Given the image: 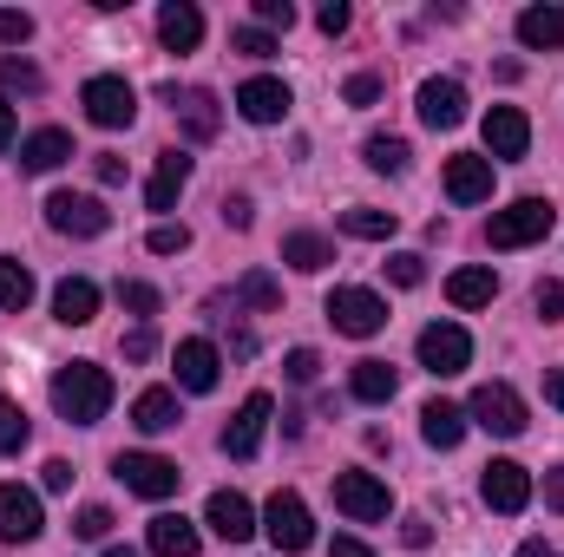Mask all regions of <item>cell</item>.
I'll list each match as a JSON object with an SVG mask.
<instances>
[{
    "label": "cell",
    "mask_w": 564,
    "mask_h": 557,
    "mask_svg": "<svg viewBox=\"0 0 564 557\" xmlns=\"http://www.w3.org/2000/svg\"><path fill=\"white\" fill-rule=\"evenodd\" d=\"M282 263L302 270V276H315V270L335 263V250H328V237H315V230H289V237H282Z\"/></svg>",
    "instance_id": "28"
},
{
    "label": "cell",
    "mask_w": 564,
    "mask_h": 557,
    "mask_svg": "<svg viewBox=\"0 0 564 557\" xmlns=\"http://www.w3.org/2000/svg\"><path fill=\"white\" fill-rule=\"evenodd\" d=\"M40 532H46L40 499H33L26 485H0V538H7V545H33Z\"/></svg>",
    "instance_id": "14"
},
{
    "label": "cell",
    "mask_w": 564,
    "mask_h": 557,
    "mask_svg": "<svg viewBox=\"0 0 564 557\" xmlns=\"http://www.w3.org/2000/svg\"><path fill=\"white\" fill-rule=\"evenodd\" d=\"M230 302H243V308H282V282L270 270H250V276H237Z\"/></svg>",
    "instance_id": "33"
},
{
    "label": "cell",
    "mask_w": 564,
    "mask_h": 557,
    "mask_svg": "<svg viewBox=\"0 0 564 557\" xmlns=\"http://www.w3.org/2000/svg\"><path fill=\"white\" fill-rule=\"evenodd\" d=\"M144 545H151V557H197V525L191 518H177V512H158L151 525H144Z\"/></svg>",
    "instance_id": "23"
},
{
    "label": "cell",
    "mask_w": 564,
    "mask_h": 557,
    "mask_svg": "<svg viewBox=\"0 0 564 557\" xmlns=\"http://www.w3.org/2000/svg\"><path fill=\"white\" fill-rule=\"evenodd\" d=\"M257 20H263V33H270V26L289 33V26H295V7H289V0H257Z\"/></svg>",
    "instance_id": "48"
},
{
    "label": "cell",
    "mask_w": 564,
    "mask_h": 557,
    "mask_svg": "<svg viewBox=\"0 0 564 557\" xmlns=\"http://www.w3.org/2000/svg\"><path fill=\"white\" fill-rule=\"evenodd\" d=\"M388 505H394V499H388V485H381L375 472H341V479H335V512H348L355 525H381Z\"/></svg>",
    "instance_id": "10"
},
{
    "label": "cell",
    "mask_w": 564,
    "mask_h": 557,
    "mask_svg": "<svg viewBox=\"0 0 564 557\" xmlns=\"http://www.w3.org/2000/svg\"><path fill=\"white\" fill-rule=\"evenodd\" d=\"M73 157V139L59 132V125H46V132H33V139H20V171H33V177H46V171H59Z\"/></svg>",
    "instance_id": "25"
},
{
    "label": "cell",
    "mask_w": 564,
    "mask_h": 557,
    "mask_svg": "<svg viewBox=\"0 0 564 557\" xmlns=\"http://www.w3.org/2000/svg\"><path fill=\"white\" fill-rule=\"evenodd\" d=\"M519 40H525L532 53L564 46V7H525V13H519Z\"/></svg>",
    "instance_id": "29"
},
{
    "label": "cell",
    "mask_w": 564,
    "mask_h": 557,
    "mask_svg": "<svg viewBox=\"0 0 564 557\" xmlns=\"http://www.w3.org/2000/svg\"><path fill=\"white\" fill-rule=\"evenodd\" d=\"M230 46H237V53H250V59H270V53H276V40H270L263 26H237V33H230Z\"/></svg>",
    "instance_id": "41"
},
{
    "label": "cell",
    "mask_w": 564,
    "mask_h": 557,
    "mask_svg": "<svg viewBox=\"0 0 564 557\" xmlns=\"http://www.w3.org/2000/svg\"><path fill=\"white\" fill-rule=\"evenodd\" d=\"M545 401L564 414V368H552V374H545Z\"/></svg>",
    "instance_id": "56"
},
{
    "label": "cell",
    "mask_w": 564,
    "mask_h": 557,
    "mask_svg": "<svg viewBox=\"0 0 564 557\" xmlns=\"http://www.w3.org/2000/svg\"><path fill=\"white\" fill-rule=\"evenodd\" d=\"M0 86H7V92H40L46 79H40V66H26V59H0Z\"/></svg>",
    "instance_id": "38"
},
{
    "label": "cell",
    "mask_w": 564,
    "mask_h": 557,
    "mask_svg": "<svg viewBox=\"0 0 564 557\" xmlns=\"http://www.w3.org/2000/svg\"><path fill=\"white\" fill-rule=\"evenodd\" d=\"M177 387L184 394H210L217 387V374H224V361H217V348L210 341H177Z\"/></svg>",
    "instance_id": "19"
},
{
    "label": "cell",
    "mask_w": 564,
    "mask_h": 557,
    "mask_svg": "<svg viewBox=\"0 0 564 557\" xmlns=\"http://www.w3.org/2000/svg\"><path fill=\"white\" fill-rule=\"evenodd\" d=\"M545 505H552V512H564V466H552V472H545Z\"/></svg>",
    "instance_id": "53"
},
{
    "label": "cell",
    "mask_w": 564,
    "mask_h": 557,
    "mask_svg": "<svg viewBox=\"0 0 564 557\" xmlns=\"http://www.w3.org/2000/svg\"><path fill=\"white\" fill-rule=\"evenodd\" d=\"M394 387H401V374H394L388 361H355V374H348V394L368 401V407H388Z\"/></svg>",
    "instance_id": "27"
},
{
    "label": "cell",
    "mask_w": 564,
    "mask_h": 557,
    "mask_svg": "<svg viewBox=\"0 0 564 557\" xmlns=\"http://www.w3.org/2000/svg\"><path fill=\"white\" fill-rule=\"evenodd\" d=\"M144 250H151V256H177V250H191V230H184V223H151Z\"/></svg>",
    "instance_id": "37"
},
{
    "label": "cell",
    "mask_w": 564,
    "mask_h": 557,
    "mask_svg": "<svg viewBox=\"0 0 564 557\" xmlns=\"http://www.w3.org/2000/svg\"><path fill=\"white\" fill-rule=\"evenodd\" d=\"M525 401H519V387H506V381H486V387H473V401H466V426H479V433H492V439H519L525 433Z\"/></svg>",
    "instance_id": "3"
},
{
    "label": "cell",
    "mask_w": 564,
    "mask_h": 557,
    "mask_svg": "<svg viewBox=\"0 0 564 557\" xmlns=\"http://www.w3.org/2000/svg\"><path fill=\"white\" fill-rule=\"evenodd\" d=\"M0 40H7V46H26V40H33V13L0 7Z\"/></svg>",
    "instance_id": "45"
},
{
    "label": "cell",
    "mask_w": 564,
    "mask_h": 557,
    "mask_svg": "<svg viewBox=\"0 0 564 557\" xmlns=\"http://www.w3.org/2000/svg\"><path fill=\"white\" fill-rule=\"evenodd\" d=\"M401 538H408L414 551H426V545H433V532H426V518H408V525H401Z\"/></svg>",
    "instance_id": "54"
},
{
    "label": "cell",
    "mask_w": 564,
    "mask_h": 557,
    "mask_svg": "<svg viewBox=\"0 0 564 557\" xmlns=\"http://www.w3.org/2000/svg\"><path fill=\"white\" fill-rule=\"evenodd\" d=\"M158 40H164L171 53H197V40H204V13H197L191 0H164V7H158Z\"/></svg>",
    "instance_id": "21"
},
{
    "label": "cell",
    "mask_w": 564,
    "mask_h": 557,
    "mask_svg": "<svg viewBox=\"0 0 564 557\" xmlns=\"http://www.w3.org/2000/svg\"><path fill=\"white\" fill-rule=\"evenodd\" d=\"M224 223L230 230H250V197H224Z\"/></svg>",
    "instance_id": "51"
},
{
    "label": "cell",
    "mask_w": 564,
    "mask_h": 557,
    "mask_svg": "<svg viewBox=\"0 0 564 557\" xmlns=\"http://www.w3.org/2000/svg\"><path fill=\"white\" fill-rule=\"evenodd\" d=\"M164 99H171V112H177V125H184V139H191V144H210V139H217V125H224L217 92H204V86H191V92L164 86Z\"/></svg>",
    "instance_id": "13"
},
{
    "label": "cell",
    "mask_w": 564,
    "mask_h": 557,
    "mask_svg": "<svg viewBox=\"0 0 564 557\" xmlns=\"http://www.w3.org/2000/svg\"><path fill=\"white\" fill-rule=\"evenodd\" d=\"M26 439H33V426H26V407L0 394V452H20Z\"/></svg>",
    "instance_id": "36"
},
{
    "label": "cell",
    "mask_w": 564,
    "mask_h": 557,
    "mask_svg": "<svg viewBox=\"0 0 564 557\" xmlns=\"http://www.w3.org/2000/svg\"><path fill=\"white\" fill-rule=\"evenodd\" d=\"M446 197L453 204H486L492 197V157H473V151L446 157Z\"/></svg>",
    "instance_id": "18"
},
{
    "label": "cell",
    "mask_w": 564,
    "mask_h": 557,
    "mask_svg": "<svg viewBox=\"0 0 564 557\" xmlns=\"http://www.w3.org/2000/svg\"><path fill=\"white\" fill-rule=\"evenodd\" d=\"M191 171H197V157H184V151H164V157H158V171H151V184H144V204H151V210H171V204L184 197Z\"/></svg>",
    "instance_id": "22"
},
{
    "label": "cell",
    "mask_w": 564,
    "mask_h": 557,
    "mask_svg": "<svg viewBox=\"0 0 564 557\" xmlns=\"http://www.w3.org/2000/svg\"><path fill=\"white\" fill-rule=\"evenodd\" d=\"M388 276L401 282V288H421V282H426V263L414 256V250H401V256H388Z\"/></svg>",
    "instance_id": "44"
},
{
    "label": "cell",
    "mask_w": 564,
    "mask_h": 557,
    "mask_svg": "<svg viewBox=\"0 0 564 557\" xmlns=\"http://www.w3.org/2000/svg\"><path fill=\"white\" fill-rule=\"evenodd\" d=\"M328 321H335V335L368 341V335L388 328V302H381L375 288H335V295H328Z\"/></svg>",
    "instance_id": "6"
},
{
    "label": "cell",
    "mask_w": 564,
    "mask_h": 557,
    "mask_svg": "<svg viewBox=\"0 0 564 557\" xmlns=\"http://www.w3.org/2000/svg\"><path fill=\"white\" fill-rule=\"evenodd\" d=\"M93 177H99V184H126V157H119V151H99V157H93Z\"/></svg>",
    "instance_id": "50"
},
{
    "label": "cell",
    "mask_w": 564,
    "mask_h": 557,
    "mask_svg": "<svg viewBox=\"0 0 564 557\" xmlns=\"http://www.w3.org/2000/svg\"><path fill=\"white\" fill-rule=\"evenodd\" d=\"M361 157H368V171H408V139H388V132H375V139L361 144Z\"/></svg>",
    "instance_id": "35"
},
{
    "label": "cell",
    "mask_w": 564,
    "mask_h": 557,
    "mask_svg": "<svg viewBox=\"0 0 564 557\" xmlns=\"http://www.w3.org/2000/svg\"><path fill=\"white\" fill-rule=\"evenodd\" d=\"M466 361H473V335H466L459 321H433V328H421V368L433 374V381L466 374Z\"/></svg>",
    "instance_id": "8"
},
{
    "label": "cell",
    "mask_w": 564,
    "mask_h": 557,
    "mask_svg": "<svg viewBox=\"0 0 564 557\" xmlns=\"http://www.w3.org/2000/svg\"><path fill=\"white\" fill-rule=\"evenodd\" d=\"M348 20H355V13H348V0H328V7L315 13V26H322L328 40H335V33H348Z\"/></svg>",
    "instance_id": "49"
},
{
    "label": "cell",
    "mask_w": 564,
    "mask_h": 557,
    "mask_svg": "<svg viewBox=\"0 0 564 557\" xmlns=\"http://www.w3.org/2000/svg\"><path fill=\"white\" fill-rule=\"evenodd\" d=\"M112 472H119V479H126V492H139V499H171V492L184 485L177 459H164V452H119V459H112Z\"/></svg>",
    "instance_id": "7"
},
{
    "label": "cell",
    "mask_w": 564,
    "mask_h": 557,
    "mask_svg": "<svg viewBox=\"0 0 564 557\" xmlns=\"http://www.w3.org/2000/svg\"><path fill=\"white\" fill-rule=\"evenodd\" d=\"M204 525H210L224 545H250V532H257V512H250V499H243V492H210V505H204Z\"/></svg>",
    "instance_id": "15"
},
{
    "label": "cell",
    "mask_w": 564,
    "mask_h": 557,
    "mask_svg": "<svg viewBox=\"0 0 564 557\" xmlns=\"http://www.w3.org/2000/svg\"><path fill=\"white\" fill-rule=\"evenodd\" d=\"M289 106H295V99H289L282 79H243V86H237V112H243L250 125H282Z\"/></svg>",
    "instance_id": "16"
},
{
    "label": "cell",
    "mask_w": 564,
    "mask_h": 557,
    "mask_svg": "<svg viewBox=\"0 0 564 557\" xmlns=\"http://www.w3.org/2000/svg\"><path fill=\"white\" fill-rule=\"evenodd\" d=\"M112 374L99 368V361H66V368H53V407L59 419H73V426H99V419L112 414Z\"/></svg>",
    "instance_id": "1"
},
{
    "label": "cell",
    "mask_w": 564,
    "mask_h": 557,
    "mask_svg": "<svg viewBox=\"0 0 564 557\" xmlns=\"http://www.w3.org/2000/svg\"><path fill=\"white\" fill-rule=\"evenodd\" d=\"M421 433L433 452H453L459 439H466V407H453V401H426L421 407Z\"/></svg>",
    "instance_id": "26"
},
{
    "label": "cell",
    "mask_w": 564,
    "mask_h": 557,
    "mask_svg": "<svg viewBox=\"0 0 564 557\" xmlns=\"http://www.w3.org/2000/svg\"><path fill=\"white\" fill-rule=\"evenodd\" d=\"M532 308H539L545 321H558V315H564V282H558V276H545L539 288H532Z\"/></svg>",
    "instance_id": "43"
},
{
    "label": "cell",
    "mask_w": 564,
    "mask_h": 557,
    "mask_svg": "<svg viewBox=\"0 0 564 557\" xmlns=\"http://www.w3.org/2000/svg\"><path fill=\"white\" fill-rule=\"evenodd\" d=\"M151 354H158V328H151V321H139V328L126 335V361H151Z\"/></svg>",
    "instance_id": "47"
},
{
    "label": "cell",
    "mask_w": 564,
    "mask_h": 557,
    "mask_svg": "<svg viewBox=\"0 0 564 557\" xmlns=\"http://www.w3.org/2000/svg\"><path fill=\"white\" fill-rule=\"evenodd\" d=\"M79 106H86V119H93V125H106V132H126V125L139 119V92H132L119 73H99V79H86Z\"/></svg>",
    "instance_id": "4"
},
{
    "label": "cell",
    "mask_w": 564,
    "mask_h": 557,
    "mask_svg": "<svg viewBox=\"0 0 564 557\" xmlns=\"http://www.w3.org/2000/svg\"><path fill=\"white\" fill-rule=\"evenodd\" d=\"M394 210H368V204H355V210H341V237H355V243H388L394 237Z\"/></svg>",
    "instance_id": "32"
},
{
    "label": "cell",
    "mask_w": 564,
    "mask_h": 557,
    "mask_svg": "<svg viewBox=\"0 0 564 557\" xmlns=\"http://www.w3.org/2000/svg\"><path fill=\"white\" fill-rule=\"evenodd\" d=\"M33 302V270L20 256H0V308H26Z\"/></svg>",
    "instance_id": "34"
},
{
    "label": "cell",
    "mask_w": 564,
    "mask_h": 557,
    "mask_svg": "<svg viewBox=\"0 0 564 557\" xmlns=\"http://www.w3.org/2000/svg\"><path fill=\"white\" fill-rule=\"evenodd\" d=\"M270 414H276V401H270V394H250V401L237 407V419L224 426L217 446H224L230 459H257V446H263V433H270Z\"/></svg>",
    "instance_id": "12"
},
{
    "label": "cell",
    "mask_w": 564,
    "mask_h": 557,
    "mask_svg": "<svg viewBox=\"0 0 564 557\" xmlns=\"http://www.w3.org/2000/svg\"><path fill=\"white\" fill-rule=\"evenodd\" d=\"M46 223L59 230V237H106L112 230V210L99 204V197H86V190H53L46 197Z\"/></svg>",
    "instance_id": "5"
},
{
    "label": "cell",
    "mask_w": 564,
    "mask_h": 557,
    "mask_svg": "<svg viewBox=\"0 0 564 557\" xmlns=\"http://www.w3.org/2000/svg\"><path fill=\"white\" fill-rule=\"evenodd\" d=\"M492 295H499V276L492 270H453L446 276V302L453 308H486Z\"/></svg>",
    "instance_id": "31"
},
{
    "label": "cell",
    "mask_w": 564,
    "mask_h": 557,
    "mask_svg": "<svg viewBox=\"0 0 564 557\" xmlns=\"http://www.w3.org/2000/svg\"><path fill=\"white\" fill-rule=\"evenodd\" d=\"M263 532H270V545L289 551V557L315 545V518H308V505H302L295 492H276V499L263 505Z\"/></svg>",
    "instance_id": "9"
},
{
    "label": "cell",
    "mask_w": 564,
    "mask_h": 557,
    "mask_svg": "<svg viewBox=\"0 0 564 557\" xmlns=\"http://www.w3.org/2000/svg\"><path fill=\"white\" fill-rule=\"evenodd\" d=\"M519 557H558V551H552L545 538H525V545H519Z\"/></svg>",
    "instance_id": "58"
},
{
    "label": "cell",
    "mask_w": 564,
    "mask_h": 557,
    "mask_svg": "<svg viewBox=\"0 0 564 557\" xmlns=\"http://www.w3.org/2000/svg\"><path fill=\"white\" fill-rule=\"evenodd\" d=\"M46 492H73V466L66 459H46Z\"/></svg>",
    "instance_id": "52"
},
{
    "label": "cell",
    "mask_w": 564,
    "mask_h": 557,
    "mask_svg": "<svg viewBox=\"0 0 564 557\" xmlns=\"http://www.w3.org/2000/svg\"><path fill=\"white\" fill-rule=\"evenodd\" d=\"M328 557H375V551H368L361 538H335V545H328Z\"/></svg>",
    "instance_id": "55"
},
{
    "label": "cell",
    "mask_w": 564,
    "mask_h": 557,
    "mask_svg": "<svg viewBox=\"0 0 564 557\" xmlns=\"http://www.w3.org/2000/svg\"><path fill=\"white\" fill-rule=\"evenodd\" d=\"M177 394H171V387H144L139 401H132V426H139V433H171V426H177Z\"/></svg>",
    "instance_id": "30"
},
{
    "label": "cell",
    "mask_w": 564,
    "mask_h": 557,
    "mask_svg": "<svg viewBox=\"0 0 564 557\" xmlns=\"http://www.w3.org/2000/svg\"><path fill=\"white\" fill-rule=\"evenodd\" d=\"M479 132H486V151H492V157H525V151H532V125H525L519 106H492V112L479 119Z\"/></svg>",
    "instance_id": "17"
},
{
    "label": "cell",
    "mask_w": 564,
    "mask_h": 557,
    "mask_svg": "<svg viewBox=\"0 0 564 557\" xmlns=\"http://www.w3.org/2000/svg\"><path fill=\"white\" fill-rule=\"evenodd\" d=\"M479 499H486L492 512H506V518H512V512H525V505H532V472H525L519 459H492V466H486V479H479Z\"/></svg>",
    "instance_id": "11"
},
{
    "label": "cell",
    "mask_w": 564,
    "mask_h": 557,
    "mask_svg": "<svg viewBox=\"0 0 564 557\" xmlns=\"http://www.w3.org/2000/svg\"><path fill=\"white\" fill-rule=\"evenodd\" d=\"M421 119L433 132H453V125L466 119V86H459V79H426L421 86Z\"/></svg>",
    "instance_id": "20"
},
{
    "label": "cell",
    "mask_w": 564,
    "mask_h": 557,
    "mask_svg": "<svg viewBox=\"0 0 564 557\" xmlns=\"http://www.w3.org/2000/svg\"><path fill=\"white\" fill-rule=\"evenodd\" d=\"M73 532H79V538H112V512H106V505H86Z\"/></svg>",
    "instance_id": "46"
},
{
    "label": "cell",
    "mask_w": 564,
    "mask_h": 557,
    "mask_svg": "<svg viewBox=\"0 0 564 557\" xmlns=\"http://www.w3.org/2000/svg\"><path fill=\"white\" fill-rule=\"evenodd\" d=\"M341 99H348L355 112H368V106H381V79H375V73H355V79L341 86Z\"/></svg>",
    "instance_id": "40"
},
{
    "label": "cell",
    "mask_w": 564,
    "mask_h": 557,
    "mask_svg": "<svg viewBox=\"0 0 564 557\" xmlns=\"http://www.w3.org/2000/svg\"><path fill=\"white\" fill-rule=\"evenodd\" d=\"M282 368H289V381H295V387H308V381L322 374V354H315V348H289V361H282Z\"/></svg>",
    "instance_id": "42"
},
{
    "label": "cell",
    "mask_w": 564,
    "mask_h": 557,
    "mask_svg": "<svg viewBox=\"0 0 564 557\" xmlns=\"http://www.w3.org/2000/svg\"><path fill=\"white\" fill-rule=\"evenodd\" d=\"M158 302H164V295H158L151 282H119V308H132V315H158Z\"/></svg>",
    "instance_id": "39"
},
{
    "label": "cell",
    "mask_w": 564,
    "mask_h": 557,
    "mask_svg": "<svg viewBox=\"0 0 564 557\" xmlns=\"http://www.w3.org/2000/svg\"><path fill=\"white\" fill-rule=\"evenodd\" d=\"M53 321H66V328H86V321H99V282L86 276H66L53 288Z\"/></svg>",
    "instance_id": "24"
},
{
    "label": "cell",
    "mask_w": 564,
    "mask_h": 557,
    "mask_svg": "<svg viewBox=\"0 0 564 557\" xmlns=\"http://www.w3.org/2000/svg\"><path fill=\"white\" fill-rule=\"evenodd\" d=\"M106 557H139V551H132V545H112V551H106Z\"/></svg>",
    "instance_id": "59"
},
{
    "label": "cell",
    "mask_w": 564,
    "mask_h": 557,
    "mask_svg": "<svg viewBox=\"0 0 564 557\" xmlns=\"http://www.w3.org/2000/svg\"><path fill=\"white\" fill-rule=\"evenodd\" d=\"M552 223H558V210H552L545 197H519V204L492 210V223H486V243H492V250H525V243L552 237Z\"/></svg>",
    "instance_id": "2"
},
{
    "label": "cell",
    "mask_w": 564,
    "mask_h": 557,
    "mask_svg": "<svg viewBox=\"0 0 564 557\" xmlns=\"http://www.w3.org/2000/svg\"><path fill=\"white\" fill-rule=\"evenodd\" d=\"M0 151H13V106L0 99Z\"/></svg>",
    "instance_id": "57"
}]
</instances>
